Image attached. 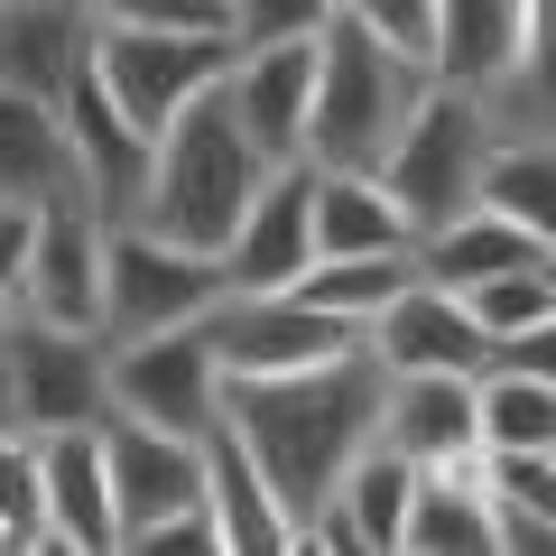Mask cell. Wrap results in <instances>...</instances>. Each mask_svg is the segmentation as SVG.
<instances>
[{
	"instance_id": "836d02e7",
	"label": "cell",
	"mask_w": 556,
	"mask_h": 556,
	"mask_svg": "<svg viewBox=\"0 0 556 556\" xmlns=\"http://www.w3.org/2000/svg\"><path fill=\"white\" fill-rule=\"evenodd\" d=\"M492 482L556 538V455H492Z\"/></svg>"
},
{
	"instance_id": "9a60e30c",
	"label": "cell",
	"mask_w": 556,
	"mask_h": 556,
	"mask_svg": "<svg viewBox=\"0 0 556 556\" xmlns=\"http://www.w3.org/2000/svg\"><path fill=\"white\" fill-rule=\"evenodd\" d=\"M65 130H75V167H84V204H93L102 223H130L139 214V186H149V130H139L130 112H121L112 93H102V75L84 65L75 84H65Z\"/></svg>"
},
{
	"instance_id": "83f0119b",
	"label": "cell",
	"mask_w": 556,
	"mask_h": 556,
	"mask_svg": "<svg viewBox=\"0 0 556 556\" xmlns=\"http://www.w3.org/2000/svg\"><path fill=\"white\" fill-rule=\"evenodd\" d=\"M408 492H417V464L399 455L390 437H371L353 455V473H343V510L362 519V547H371V556L399 547V529H408Z\"/></svg>"
},
{
	"instance_id": "4316f807",
	"label": "cell",
	"mask_w": 556,
	"mask_h": 556,
	"mask_svg": "<svg viewBox=\"0 0 556 556\" xmlns=\"http://www.w3.org/2000/svg\"><path fill=\"white\" fill-rule=\"evenodd\" d=\"M482 204L510 214L538 251H556V139H492V167H482Z\"/></svg>"
},
{
	"instance_id": "4dcf8cb0",
	"label": "cell",
	"mask_w": 556,
	"mask_h": 556,
	"mask_svg": "<svg viewBox=\"0 0 556 556\" xmlns=\"http://www.w3.org/2000/svg\"><path fill=\"white\" fill-rule=\"evenodd\" d=\"M325 20H334V0H223L232 47H288V38H316Z\"/></svg>"
},
{
	"instance_id": "30bf717a",
	"label": "cell",
	"mask_w": 556,
	"mask_h": 556,
	"mask_svg": "<svg viewBox=\"0 0 556 556\" xmlns=\"http://www.w3.org/2000/svg\"><path fill=\"white\" fill-rule=\"evenodd\" d=\"M102 437V473H112V519H121V547H130L149 519L204 501V437H177V427H149L130 408H102L93 417Z\"/></svg>"
},
{
	"instance_id": "d6a6232c",
	"label": "cell",
	"mask_w": 556,
	"mask_h": 556,
	"mask_svg": "<svg viewBox=\"0 0 556 556\" xmlns=\"http://www.w3.org/2000/svg\"><path fill=\"white\" fill-rule=\"evenodd\" d=\"M343 20H362L371 38L408 47V56H427V38H437V0H334Z\"/></svg>"
},
{
	"instance_id": "44dd1931",
	"label": "cell",
	"mask_w": 556,
	"mask_h": 556,
	"mask_svg": "<svg viewBox=\"0 0 556 556\" xmlns=\"http://www.w3.org/2000/svg\"><path fill=\"white\" fill-rule=\"evenodd\" d=\"M0 195H10V204H65V195H84L75 130H65L56 102L0 93Z\"/></svg>"
},
{
	"instance_id": "7a4b0ae2",
	"label": "cell",
	"mask_w": 556,
	"mask_h": 556,
	"mask_svg": "<svg viewBox=\"0 0 556 556\" xmlns=\"http://www.w3.org/2000/svg\"><path fill=\"white\" fill-rule=\"evenodd\" d=\"M260 177H269V159L241 139L232 102H223V84H214V93H195L159 139H149V186H139L130 223H149V232L223 260V241H232L241 204L260 195Z\"/></svg>"
},
{
	"instance_id": "6da1fadb",
	"label": "cell",
	"mask_w": 556,
	"mask_h": 556,
	"mask_svg": "<svg viewBox=\"0 0 556 556\" xmlns=\"http://www.w3.org/2000/svg\"><path fill=\"white\" fill-rule=\"evenodd\" d=\"M380 399H390V362L371 343L306 362V371H251L223 380V427L241 437V455L260 464V482L278 492V510L306 519L316 501L343 492L353 455L380 437Z\"/></svg>"
},
{
	"instance_id": "f1b7e54d",
	"label": "cell",
	"mask_w": 556,
	"mask_h": 556,
	"mask_svg": "<svg viewBox=\"0 0 556 556\" xmlns=\"http://www.w3.org/2000/svg\"><path fill=\"white\" fill-rule=\"evenodd\" d=\"M0 529H10V556H47V482L28 427H0Z\"/></svg>"
},
{
	"instance_id": "8d00e7d4",
	"label": "cell",
	"mask_w": 556,
	"mask_h": 556,
	"mask_svg": "<svg viewBox=\"0 0 556 556\" xmlns=\"http://www.w3.org/2000/svg\"><path fill=\"white\" fill-rule=\"evenodd\" d=\"M0 427H20V390H10V343H0Z\"/></svg>"
},
{
	"instance_id": "9c48e42d",
	"label": "cell",
	"mask_w": 556,
	"mask_h": 556,
	"mask_svg": "<svg viewBox=\"0 0 556 556\" xmlns=\"http://www.w3.org/2000/svg\"><path fill=\"white\" fill-rule=\"evenodd\" d=\"M112 408L149 417V427H177V437H204L223 417V362L204 343V325L112 343Z\"/></svg>"
},
{
	"instance_id": "8fae6325",
	"label": "cell",
	"mask_w": 556,
	"mask_h": 556,
	"mask_svg": "<svg viewBox=\"0 0 556 556\" xmlns=\"http://www.w3.org/2000/svg\"><path fill=\"white\" fill-rule=\"evenodd\" d=\"M10 316L93 325L102 334V214L84 195L38 204V223H28V269H20V306H10Z\"/></svg>"
},
{
	"instance_id": "ba28073f",
	"label": "cell",
	"mask_w": 556,
	"mask_h": 556,
	"mask_svg": "<svg viewBox=\"0 0 556 556\" xmlns=\"http://www.w3.org/2000/svg\"><path fill=\"white\" fill-rule=\"evenodd\" d=\"M204 343H214L223 380H251V371H306V362L343 353L362 334L334 325V316H316L298 288H223L214 316H204Z\"/></svg>"
},
{
	"instance_id": "7402d4cb",
	"label": "cell",
	"mask_w": 556,
	"mask_h": 556,
	"mask_svg": "<svg viewBox=\"0 0 556 556\" xmlns=\"http://www.w3.org/2000/svg\"><path fill=\"white\" fill-rule=\"evenodd\" d=\"M204 510H214L223 529V556H288V510H278V492L260 482V464L241 455L232 427H204Z\"/></svg>"
},
{
	"instance_id": "1f68e13d",
	"label": "cell",
	"mask_w": 556,
	"mask_h": 556,
	"mask_svg": "<svg viewBox=\"0 0 556 556\" xmlns=\"http://www.w3.org/2000/svg\"><path fill=\"white\" fill-rule=\"evenodd\" d=\"M93 28H223V0H84Z\"/></svg>"
},
{
	"instance_id": "2e32d148",
	"label": "cell",
	"mask_w": 556,
	"mask_h": 556,
	"mask_svg": "<svg viewBox=\"0 0 556 556\" xmlns=\"http://www.w3.org/2000/svg\"><path fill=\"white\" fill-rule=\"evenodd\" d=\"M38 482H47V556H112L121 547L112 473H102V437L93 427L38 437Z\"/></svg>"
},
{
	"instance_id": "277c9868",
	"label": "cell",
	"mask_w": 556,
	"mask_h": 556,
	"mask_svg": "<svg viewBox=\"0 0 556 556\" xmlns=\"http://www.w3.org/2000/svg\"><path fill=\"white\" fill-rule=\"evenodd\" d=\"M492 112H482L473 93H455V84H427V102L408 112V130L390 139V159H380V186H390L399 223H408V241L445 232L455 214H473L482 204V167H492Z\"/></svg>"
},
{
	"instance_id": "ffe728a7",
	"label": "cell",
	"mask_w": 556,
	"mask_h": 556,
	"mask_svg": "<svg viewBox=\"0 0 556 556\" xmlns=\"http://www.w3.org/2000/svg\"><path fill=\"white\" fill-rule=\"evenodd\" d=\"M380 437L408 464H445L482 445L473 417V371H390V399H380Z\"/></svg>"
},
{
	"instance_id": "484cf974",
	"label": "cell",
	"mask_w": 556,
	"mask_h": 556,
	"mask_svg": "<svg viewBox=\"0 0 556 556\" xmlns=\"http://www.w3.org/2000/svg\"><path fill=\"white\" fill-rule=\"evenodd\" d=\"M519 260H538V241L510 214H492V204H473V214H455L445 232L417 241V278H437V288H473V278L519 269Z\"/></svg>"
},
{
	"instance_id": "52a82bcc",
	"label": "cell",
	"mask_w": 556,
	"mask_h": 556,
	"mask_svg": "<svg viewBox=\"0 0 556 556\" xmlns=\"http://www.w3.org/2000/svg\"><path fill=\"white\" fill-rule=\"evenodd\" d=\"M10 343V390H20V427L56 437V427H93L112 408V343L93 325H47V316H0Z\"/></svg>"
},
{
	"instance_id": "8992f818",
	"label": "cell",
	"mask_w": 556,
	"mask_h": 556,
	"mask_svg": "<svg viewBox=\"0 0 556 556\" xmlns=\"http://www.w3.org/2000/svg\"><path fill=\"white\" fill-rule=\"evenodd\" d=\"M232 28H93V75L139 130L159 139L195 93L232 75Z\"/></svg>"
},
{
	"instance_id": "cb8c5ba5",
	"label": "cell",
	"mask_w": 556,
	"mask_h": 556,
	"mask_svg": "<svg viewBox=\"0 0 556 556\" xmlns=\"http://www.w3.org/2000/svg\"><path fill=\"white\" fill-rule=\"evenodd\" d=\"M334 251H417L390 186L362 177V167H316V260Z\"/></svg>"
},
{
	"instance_id": "74e56055",
	"label": "cell",
	"mask_w": 556,
	"mask_h": 556,
	"mask_svg": "<svg viewBox=\"0 0 556 556\" xmlns=\"http://www.w3.org/2000/svg\"><path fill=\"white\" fill-rule=\"evenodd\" d=\"M0 556H10V529H0Z\"/></svg>"
},
{
	"instance_id": "e575fe53",
	"label": "cell",
	"mask_w": 556,
	"mask_h": 556,
	"mask_svg": "<svg viewBox=\"0 0 556 556\" xmlns=\"http://www.w3.org/2000/svg\"><path fill=\"white\" fill-rule=\"evenodd\" d=\"M492 362H501V371H529V380H556V306L538 325H519V334H501Z\"/></svg>"
},
{
	"instance_id": "d6986e66",
	"label": "cell",
	"mask_w": 556,
	"mask_h": 556,
	"mask_svg": "<svg viewBox=\"0 0 556 556\" xmlns=\"http://www.w3.org/2000/svg\"><path fill=\"white\" fill-rule=\"evenodd\" d=\"M408 556H492V455H445V464H417V492H408V529H399Z\"/></svg>"
},
{
	"instance_id": "d590c367",
	"label": "cell",
	"mask_w": 556,
	"mask_h": 556,
	"mask_svg": "<svg viewBox=\"0 0 556 556\" xmlns=\"http://www.w3.org/2000/svg\"><path fill=\"white\" fill-rule=\"evenodd\" d=\"M28 223H38V204H10V195H0V316L20 306V269H28Z\"/></svg>"
},
{
	"instance_id": "5bb4252c",
	"label": "cell",
	"mask_w": 556,
	"mask_h": 556,
	"mask_svg": "<svg viewBox=\"0 0 556 556\" xmlns=\"http://www.w3.org/2000/svg\"><path fill=\"white\" fill-rule=\"evenodd\" d=\"M362 343H371L390 371H482V362H492V334L473 325L464 288H437V278H408V288L362 325Z\"/></svg>"
},
{
	"instance_id": "5b68a950",
	"label": "cell",
	"mask_w": 556,
	"mask_h": 556,
	"mask_svg": "<svg viewBox=\"0 0 556 556\" xmlns=\"http://www.w3.org/2000/svg\"><path fill=\"white\" fill-rule=\"evenodd\" d=\"M232 288L214 251L149 232V223H102V343L167 334V325H204L214 298Z\"/></svg>"
},
{
	"instance_id": "3957f363",
	"label": "cell",
	"mask_w": 556,
	"mask_h": 556,
	"mask_svg": "<svg viewBox=\"0 0 556 556\" xmlns=\"http://www.w3.org/2000/svg\"><path fill=\"white\" fill-rule=\"evenodd\" d=\"M437 65L408 56V47L371 38L362 20H325L316 28V112H306V167H362L380 177L390 139L408 130V112L427 102Z\"/></svg>"
},
{
	"instance_id": "f546056e",
	"label": "cell",
	"mask_w": 556,
	"mask_h": 556,
	"mask_svg": "<svg viewBox=\"0 0 556 556\" xmlns=\"http://www.w3.org/2000/svg\"><path fill=\"white\" fill-rule=\"evenodd\" d=\"M464 306H473V325L482 334H519V325H538L556 306V288H547V269H538V260H519V269H492V278H473V288H464Z\"/></svg>"
},
{
	"instance_id": "e0dca14e",
	"label": "cell",
	"mask_w": 556,
	"mask_h": 556,
	"mask_svg": "<svg viewBox=\"0 0 556 556\" xmlns=\"http://www.w3.org/2000/svg\"><path fill=\"white\" fill-rule=\"evenodd\" d=\"M93 65V10L84 0H0V93L65 102V84Z\"/></svg>"
},
{
	"instance_id": "ac0fdd59",
	"label": "cell",
	"mask_w": 556,
	"mask_h": 556,
	"mask_svg": "<svg viewBox=\"0 0 556 556\" xmlns=\"http://www.w3.org/2000/svg\"><path fill=\"white\" fill-rule=\"evenodd\" d=\"M437 84L492 102L529 65V0H437V38H427Z\"/></svg>"
},
{
	"instance_id": "603a6c76",
	"label": "cell",
	"mask_w": 556,
	"mask_h": 556,
	"mask_svg": "<svg viewBox=\"0 0 556 556\" xmlns=\"http://www.w3.org/2000/svg\"><path fill=\"white\" fill-rule=\"evenodd\" d=\"M408 278H417V251H334V260H306L288 288H298L316 316H334V325H353V334H362Z\"/></svg>"
},
{
	"instance_id": "7c38bea8",
	"label": "cell",
	"mask_w": 556,
	"mask_h": 556,
	"mask_svg": "<svg viewBox=\"0 0 556 556\" xmlns=\"http://www.w3.org/2000/svg\"><path fill=\"white\" fill-rule=\"evenodd\" d=\"M316 260V167L288 159L260 177V195L241 204L232 241H223V278L232 288H288Z\"/></svg>"
},
{
	"instance_id": "4fadbf2b",
	"label": "cell",
	"mask_w": 556,
	"mask_h": 556,
	"mask_svg": "<svg viewBox=\"0 0 556 556\" xmlns=\"http://www.w3.org/2000/svg\"><path fill=\"white\" fill-rule=\"evenodd\" d=\"M223 102H232L241 139H251L269 167L306 159V112H316V38L288 47H241L232 75H223Z\"/></svg>"
},
{
	"instance_id": "d4e9b609",
	"label": "cell",
	"mask_w": 556,
	"mask_h": 556,
	"mask_svg": "<svg viewBox=\"0 0 556 556\" xmlns=\"http://www.w3.org/2000/svg\"><path fill=\"white\" fill-rule=\"evenodd\" d=\"M473 417H482V455H556V380L482 362L473 371Z\"/></svg>"
}]
</instances>
